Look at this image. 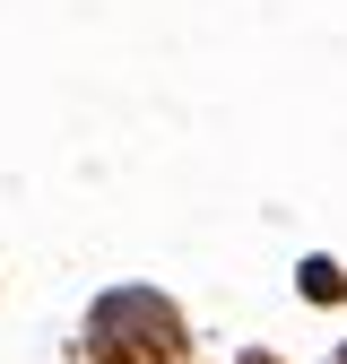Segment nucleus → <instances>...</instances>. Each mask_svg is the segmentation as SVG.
I'll use <instances>...</instances> for the list:
<instances>
[{"mask_svg": "<svg viewBox=\"0 0 347 364\" xmlns=\"http://www.w3.org/2000/svg\"><path fill=\"white\" fill-rule=\"evenodd\" d=\"M304 295H338V269L330 260H304Z\"/></svg>", "mask_w": 347, "mask_h": 364, "instance_id": "nucleus-2", "label": "nucleus"}, {"mask_svg": "<svg viewBox=\"0 0 347 364\" xmlns=\"http://www.w3.org/2000/svg\"><path fill=\"white\" fill-rule=\"evenodd\" d=\"M338 364H347V355H338Z\"/></svg>", "mask_w": 347, "mask_h": 364, "instance_id": "nucleus-3", "label": "nucleus"}, {"mask_svg": "<svg viewBox=\"0 0 347 364\" xmlns=\"http://www.w3.org/2000/svg\"><path fill=\"white\" fill-rule=\"evenodd\" d=\"M96 355H122V364H148V355H174L183 347V321H174V304L148 295V287H122L96 304V321H87Z\"/></svg>", "mask_w": 347, "mask_h": 364, "instance_id": "nucleus-1", "label": "nucleus"}]
</instances>
